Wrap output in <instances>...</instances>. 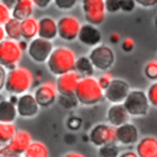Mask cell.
Returning <instances> with one entry per match:
<instances>
[{"label":"cell","mask_w":157,"mask_h":157,"mask_svg":"<svg viewBox=\"0 0 157 157\" xmlns=\"http://www.w3.org/2000/svg\"><path fill=\"white\" fill-rule=\"evenodd\" d=\"M34 86V74L26 66L17 65L6 72L4 90L10 94H22Z\"/></svg>","instance_id":"cell-1"},{"label":"cell","mask_w":157,"mask_h":157,"mask_svg":"<svg viewBox=\"0 0 157 157\" xmlns=\"http://www.w3.org/2000/svg\"><path fill=\"white\" fill-rule=\"evenodd\" d=\"M76 59L77 56L71 48L66 45H58L53 48L45 64L52 75L59 76L75 70Z\"/></svg>","instance_id":"cell-2"},{"label":"cell","mask_w":157,"mask_h":157,"mask_svg":"<svg viewBox=\"0 0 157 157\" xmlns=\"http://www.w3.org/2000/svg\"><path fill=\"white\" fill-rule=\"evenodd\" d=\"M77 103L91 107L101 103L104 99V90L101 87L98 78L92 76H82L75 90Z\"/></svg>","instance_id":"cell-3"},{"label":"cell","mask_w":157,"mask_h":157,"mask_svg":"<svg viewBox=\"0 0 157 157\" xmlns=\"http://www.w3.org/2000/svg\"><path fill=\"white\" fill-rule=\"evenodd\" d=\"M123 104L130 117H145L147 115L151 107L146 92L139 88L130 90Z\"/></svg>","instance_id":"cell-4"},{"label":"cell","mask_w":157,"mask_h":157,"mask_svg":"<svg viewBox=\"0 0 157 157\" xmlns=\"http://www.w3.org/2000/svg\"><path fill=\"white\" fill-rule=\"evenodd\" d=\"M23 55V50L20 48L18 40L5 38L0 42V65L6 70L16 67Z\"/></svg>","instance_id":"cell-5"},{"label":"cell","mask_w":157,"mask_h":157,"mask_svg":"<svg viewBox=\"0 0 157 157\" xmlns=\"http://www.w3.org/2000/svg\"><path fill=\"white\" fill-rule=\"evenodd\" d=\"M58 37L64 42H75L78 37V32L81 29V21L78 17L65 13L60 16L58 20Z\"/></svg>","instance_id":"cell-6"},{"label":"cell","mask_w":157,"mask_h":157,"mask_svg":"<svg viewBox=\"0 0 157 157\" xmlns=\"http://www.w3.org/2000/svg\"><path fill=\"white\" fill-rule=\"evenodd\" d=\"M88 58L93 64L94 69L99 71H108L115 61V54L113 49L107 44H98L92 47L88 53Z\"/></svg>","instance_id":"cell-7"},{"label":"cell","mask_w":157,"mask_h":157,"mask_svg":"<svg viewBox=\"0 0 157 157\" xmlns=\"http://www.w3.org/2000/svg\"><path fill=\"white\" fill-rule=\"evenodd\" d=\"M80 6L87 23L99 26L104 22L107 16L104 0H80Z\"/></svg>","instance_id":"cell-8"},{"label":"cell","mask_w":157,"mask_h":157,"mask_svg":"<svg viewBox=\"0 0 157 157\" xmlns=\"http://www.w3.org/2000/svg\"><path fill=\"white\" fill-rule=\"evenodd\" d=\"M53 48H54L53 40H48L37 36L36 38L28 42V47L26 52L32 61L37 64H44L47 63Z\"/></svg>","instance_id":"cell-9"},{"label":"cell","mask_w":157,"mask_h":157,"mask_svg":"<svg viewBox=\"0 0 157 157\" xmlns=\"http://www.w3.org/2000/svg\"><path fill=\"white\" fill-rule=\"evenodd\" d=\"M88 140L92 145L96 147L103 146L109 142H117V136H115V128L110 124H96L88 134Z\"/></svg>","instance_id":"cell-10"},{"label":"cell","mask_w":157,"mask_h":157,"mask_svg":"<svg viewBox=\"0 0 157 157\" xmlns=\"http://www.w3.org/2000/svg\"><path fill=\"white\" fill-rule=\"evenodd\" d=\"M58 94L59 92L55 81H50V80L39 83L33 92V96L40 108H48L52 104H54V102L58 98Z\"/></svg>","instance_id":"cell-11"},{"label":"cell","mask_w":157,"mask_h":157,"mask_svg":"<svg viewBox=\"0 0 157 157\" xmlns=\"http://www.w3.org/2000/svg\"><path fill=\"white\" fill-rule=\"evenodd\" d=\"M130 86L121 78H113L112 82L104 88V99L109 103H123L130 92Z\"/></svg>","instance_id":"cell-12"},{"label":"cell","mask_w":157,"mask_h":157,"mask_svg":"<svg viewBox=\"0 0 157 157\" xmlns=\"http://www.w3.org/2000/svg\"><path fill=\"white\" fill-rule=\"evenodd\" d=\"M16 109H17V115H20L23 119H31L39 113L40 107L37 103L33 93L26 92L18 96L16 102Z\"/></svg>","instance_id":"cell-13"},{"label":"cell","mask_w":157,"mask_h":157,"mask_svg":"<svg viewBox=\"0 0 157 157\" xmlns=\"http://www.w3.org/2000/svg\"><path fill=\"white\" fill-rule=\"evenodd\" d=\"M81 77L82 76L78 72H76L75 70L56 76L55 85H56L59 94H63V96H75V90H76L77 83H78Z\"/></svg>","instance_id":"cell-14"},{"label":"cell","mask_w":157,"mask_h":157,"mask_svg":"<svg viewBox=\"0 0 157 157\" xmlns=\"http://www.w3.org/2000/svg\"><path fill=\"white\" fill-rule=\"evenodd\" d=\"M115 136L117 142L123 146H131L136 145L139 141V130L135 124L128 121L115 128Z\"/></svg>","instance_id":"cell-15"},{"label":"cell","mask_w":157,"mask_h":157,"mask_svg":"<svg viewBox=\"0 0 157 157\" xmlns=\"http://www.w3.org/2000/svg\"><path fill=\"white\" fill-rule=\"evenodd\" d=\"M77 39L81 44L92 48L102 43V33L98 29V26L86 22V23H82Z\"/></svg>","instance_id":"cell-16"},{"label":"cell","mask_w":157,"mask_h":157,"mask_svg":"<svg viewBox=\"0 0 157 157\" xmlns=\"http://www.w3.org/2000/svg\"><path fill=\"white\" fill-rule=\"evenodd\" d=\"M32 135L26 131V130H17L16 134L13 135V137L10 140V142L7 144L9 148L11 150V152L15 156H21L25 153V151L27 150V147L29 146V144L32 142Z\"/></svg>","instance_id":"cell-17"},{"label":"cell","mask_w":157,"mask_h":157,"mask_svg":"<svg viewBox=\"0 0 157 157\" xmlns=\"http://www.w3.org/2000/svg\"><path fill=\"white\" fill-rule=\"evenodd\" d=\"M38 37L54 40L58 37V21L52 16H43L38 20Z\"/></svg>","instance_id":"cell-18"},{"label":"cell","mask_w":157,"mask_h":157,"mask_svg":"<svg viewBox=\"0 0 157 157\" xmlns=\"http://www.w3.org/2000/svg\"><path fill=\"white\" fill-rule=\"evenodd\" d=\"M130 119V114L128 113V110L125 109L123 103H113L108 110H107V120L108 124L113 125L114 128L128 123Z\"/></svg>","instance_id":"cell-19"},{"label":"cell","mask_w":157,"mask_h":157,"mask_svg":"<svg viewBox=\"0 0 157 157\" xmlns=\"http://www.w3.org/2000/svg\"><path fill=\"white\" fill-rule=\"evenodd\" d=\"M135 152L139 157H157V137L145 136L136 142Z\"/></svg>","instance_id":"cell-20"},{"label":"cell","mask_w":157,"mask_h":157,"mask_svg":"<svg viewBox=\"0 0 157 157\" xmlns=\"http://www.w3.org/2000/svg\"><path fill=\"white\" fill-rule=\"evenodd\" d=\"M38 36V18L33 15L21 20V37L29 42Z\"/></svg>","instance_id":"cell-21"},{"label":"cell","mask_w":157,"mask_h":157,"mask_svg":"<svg viewBox=\"0 0 157 157\" xmlns=\"http://www.w3.org/2000/svg\"><path fill=\"white\" fill-rule=\"evenodd\" d=\"M11 12H12V17L21 21V20L33 15L34 5H33L32 0H18L17 4L12 7Z\"/></svg>","instance_id":"cell-22"},{"label":"cell","mask_w":157,"mask_h":157,"mask_svg":"<svg viewBox=\"0 0 157 157\" xmlns=\"http://www.w3.org/2000/svg\"><path fill=\"white\" fill-rule=\"evenodd\" d=\"M17 118L16 104L10 99H1L0 102V121L2 123H13Z\"/></svg>","instance_id":"cell-23"},{"label":"cell","mask_w":157,"mask_h":157,"mask_svg":"<svg viewBox=\"0 0 157 157\" xmlns=\"http://www.w3.org/2000/svg\"><path fill=\"white\" fill-rule=\"evenodd\" d=\"M23 157H49V150L40 141H32L23 153Z\"/></svg>","instance_id":"cell-24"},{"label":"cell","mask_w":157,"mask_h":157,"mask_svg":"<svg viewBox=\"0 0 157 157\" xmlns=\"http://www.w3.org/2000/svg\"><path fill=\"white\" fill-rule=\"evenodd\" d=\"M4 29L6 33V38L13 39V40H20L22 39L21 37V21L11 17L5 25H4Z\"/></svg>","instance_id":"cell-25"},{"label":"cell","mask_w":157,"mask_h":157,"mask_svg":"<svg viewBox=\"0 0 157 157\" xmlns=\"http://www.w3.org/2000/svg\"><path fill=\"white\" fill-rule=\"evenodd\" d=\"M75 71L78 72L81 76H92L94 72V66L91 63L88 55H81L76 59Z\"/></svg>","instance_id":"cell-26"},{"label":"cell","mask_w":157,"mask_h":157,"mask_svg":"<svg viewBox=\"0 0 157 157\" xmlns=\"http://www.w3.org/2000/svg\"><path fill=\"white\" fill-rule=\"evenodd\" d=\"M17 128L13 123H2L0 121V144L5 145L9 144L10 140L16 134Z\"/></svg>","instance_id":"cell-27"},{"label":"cell","mask_w":157,"mask_h":157,"mask_svg":"<svg viewBox=\"0 0 157 157\" xmlns=\"http://www.w3.org/2000/svg\"><path fill=\"white\" fill-rule=\"evenodd\" d=\"M120 155V147L118 142H109L98 147L99 157H118Z\"/></svg>","instance_id":"cell-28"},{"label":"cell","mask_w":157,"mask_h":157,"mask_svg":"<svg viewBox=\"0 0 157 157\" xmlns=\"http://www.w3.org/2000/svg\"><path fill=\"white\" fill-rule=\"evenodd\" d=\"M80 0H53V5L63 12H67L74 10L78 5Z\"/></svg>","instance_id":"cell-29"},{"label":"cell","mask_w":157,"mask_h":157,"mask_svg":"<svg viewBox=\"0 0 157 157\" xmlns=\"http://www.w3.org/2000/svg\"><path fill=\"white\" fill-rule=\"evenodd\" d=\"M144 74L148 80L156 81L157 80V60L148 61L144 67Z\"/></svg>","instance_id":"cell-30"},{"label":"cell","mask_w":157,"mask_h":157,"mask_svg":"<svg viewBox=\"0 0 157 157\" xmlns=\"http://www.w3.org/2000/svg\"><path fill=\"white\" fill-rule=\"evenodd\" d=\"M146 94H147V98H148L150 104H151L152 107L157 108V80L153 81V82L148 86V88H147V91H146Z\"/></svg>","instance_id":"cell-31"},{"label":"cell","mask_w":157,"mask_h":157,"mask_svg":"<svg viewBox=\"0 0 157 157\" xmlns=\"http://www.w3.org/2000/svg\"><path fill=\"white\" fill-rule=\"evenodd\" d=\"M12 17V12L11 9L7 7L1 0H0V25H5L10 18Z\"/></svg>","instance_id":"cell-32"},{"label":"cell","mask_w":157,"mask_h":157,"mask_svg":"<svg viewBox=\"0 0 157 157\" xmlns=\"http://www.w3.org/2000/svg\"><path fill=\"white\" fill-rule=\"evenodd\" d=\"M107 13H117L120 11V1L119 0H104Z\"/></svg>","instance_id":"cell-33"},{"label":"cell","mask_w":157,"mask_h":157,"mask_svg":"<svg viewBox=\"0 0 157 157\" xmlns=\"http://www.w3.org/2000/svg\"><path fill=\"white\" fill-rule=\"evenodd\" d=\"M59 102L61 103L63 107L65 108H71V107H75L76 103H77V99L75 96H63V94H59Z\"/></svg>","instance_id":"cell-34"},{"label":"cell","mask_w":157,"mask_h":157,"mask_svg":"<svg viewBox=\"0 0 157 157\" xmlns=\"http://www.w3.org/2000/svg\"><path fill=\"white\" fill-rule=\"evenodd\" d=\"M120 1V11L123 12H132L136 7L135 0H119Z\"/></svg>","instance_id":"cell-35"},{"label":"cell","mask_w":157,"mask_h":157,"mask_svg":"<svg viewBox=\"0 0 157 157\" xmlns=\"http://www.w3.org/2000/svg\"><path fill=\"white\" fill-rule=\"evenodd\" d=\"M114 77H113V75L109 72V71H103V74L98 77V82H99V85H101V87L104 90L110 82H112V80H113Z\"/></svg>","instance_id":"cell-36"},{"label":"cell","mask_w":157,"mask_h":157,"mask_svg":"<svg viewBox=\"0 0 157 157\" xmlns=\"http://www.w3.org/2000/svg\"><path fill=\"white\" fill-rule=\"evenodd\" d=\"M81 124H82V120H81V118H78V117H70V118L67 119V121H66L67 128H69L70 130H72V131L78 130V129L81 128Z\"/></svg>","instance_id":"cell-37"},{"label":"cell","mask_w":157,"mask_h":157,"mask_svg":"<svg viewBox=\"0 0 157 157\" xmlns=\"http://www.w3.org/2000/svg\"><path fill=\"white\" fill-rule=\"evenodd\" d=\"M134 48H135V40H134L131 37H125V38L121 40V49H123L125 53H130Z\"/></svg>","instance_id":"cell-38"},{"label":"cell","mask_w":157,"mask_h":157,"mask_svg":"<svg viewBox=\"0 0 157 157\" xmlns=\"http://www.w3.org/2000/svg\"><path fill=\"white\" fill-rule=\"evenodd\" d=\"M32 2L34 5V7L40 9V10H45L53 4V0H32Z\"/></svg>","instance_id":"cell-39"},{"label":"cell","mask_w":157,"mask_h":157,"mask_svg":"<svg viewBox=\"0 0 157 157\" xmlns=\"http://www.w3.org/2000/svg\"><path fill=\"white\" fill-rule=\"evenodd\" d=\"M135 1H136V5L145 9H150L157 5V0H135Z\"/></svg>","instance_id":"cell-40"},{"label":"cell","mask_w":157,"mask_h":157,"mask_svg":"<svg viewBox=\"0 0 157 157\" xmlns=\"http://www.w3.org/2000/svg\"><path fill=\"white\" fill-rule=\"evenodd\" d=\"M6 69L0 65V92L1 90H4V86H5V78H6Z\"/></svg>","instance_id":"cell-41"},{"label":"cell","mask_w":157,"mask_h":157,"mask_svg":"<svg viewBox=\"0 0 157 157\" xmlns=\"http://www.w3.org/2000/svg\"><path fill=\"white\" fill-rule=\"evenodd\" d=\"M118 157H139V156H137V153H136L135 151H131V150H129V151H124V152H120V155H119Z\"/></svg>","instance_id":"cell-42"},{"label":"cell","mask_w":157,"mask_h":157,"mask_svg":"<svg viewBox=\"0 0 157 157\" xmlns=\"http://www.w3.org/2000/svg\"><path fill=\"white\" fill-rule=\"evenodd\" d=\"M109 40H110L113 44H117V43L120 40V34H119L118 32H113V33L110 34V37H109Z\"/></svg>","instance_id":"cell-43"},{"label":"cell","mask_w":157,"mask_h":157,"mask_svg":"<svg viewBox=\"0 0 157 157\" xmlns=\"http://www.w3.org/2000/svg\"><path fill=\"white\" fill-rule=\"evenodd\" d=\"M1 1H2L7 7H10V9L12 10V7L17 4V1H18V0H1Z\"/></svg>","instance_id":"cell-44"},{"label":"cell","mask_w":157,"mask_h":157,"mask_svg":"<svg viewBox=\"0 0 157 157\" xmlns=\"http://www.w3.org/2000/svg\"><path fill=\"white\" fill-rule=\"evenodd\" d=\"M18 44H20V48H21L23 52L27 50V47H28V42H27V40H25V39H20V40H18Z\"/></svg>","instance_id":"cell-45"},{"label":"cell","mask_w":157,"mask_h":157,"mask_svg":"<svg viewBox=\"0 0 157 157\" xmlns=\"http://www.w3.org/2000/svg\"><path fill=\"white\" fill-rule=\"evenodd\" d=\"M64 157H86L85 155H82L81 152H69V153H66Z\"/></svg>","instance_id":"cell-46"},{"label":"cell","mask_w":157,"mask_h":157,"mask_svg":"<svg viewBox=\"0 0 157 157\" xmlns=\"http://www.w3.org/2000/svg\"><path fill=\"white\" fill-rule=\"evenodd\" d=\"M6 38V33H5V29H4V26L0 25V42L4 40Z\"/></svg>","instance_id":"cell-47"},{"label":"cell","mask_w":157,"mask_h":157,"mask_svg":"<svg viewBox=\"0 0 157 157\" xmlns=\"http://www.w3.org/2000/svg\"><path fill=\"white\" fill-rule=\"evenodd\" d=\"M155 23H156V28H157V17H156V20H155Z\"/></svg>","instance_id":"cell-48"},{"label":"cell","mask_w":157,"mask_h":157,"mask_svg":"<svg viewBox=\"0 0 157 157\" xmlns=\"http://www.w3.org/2000/svg\"><path fill=\"white\" fill-rule=\"evenodd\" d=\"M1 99H4V98H2V96H1V93H0V102H1Z\"/></svg>","instance_id":"cell-49"},{"label":"cell","mask_w":157,"mask_h":157,"mask_svg":"<svg viewBox=\"0 0 157 157\" xmlns=\"http://www.w3.org/2000/svg\"><path fill=\"white\" fill-rule=\"evenodd\" d=\"M1 146H2V145H1V144H0V147H1Z\"/></svg>","instance_id":"cell-50"},{"label":"cell","mask_w":157,"mask_h":157,"mask_svg":"<svg viewBox=\"0 0 157 157\" xmlns=\"http://www.w3.org/2000/svg\"><path fill=\"white\" fill-rule=\"evenodd\" d=\"M156 60H157V59H156Z\"/></svg>","instance_id":"cell-51"}]
</instances>
